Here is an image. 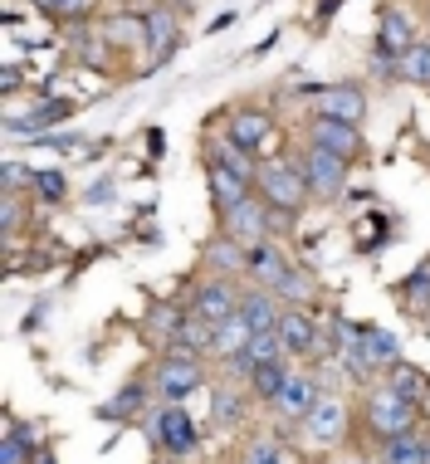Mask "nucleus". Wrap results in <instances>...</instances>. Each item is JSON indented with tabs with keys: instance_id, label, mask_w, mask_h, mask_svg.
I'll list each match as a JSON object with an SVG mask.
<instances>
[{
	"instance_id": "nucleus-1",
	"label": "nucleus",
	"mask_w": 430,
	"mask_h": 464,
	"mask_svg": "<svg viewBox=\"0 0 430 464\" xmlns=\"http://www.w3.org/2000/svg\"><path fill=\"white\" fill-rule=\"evenodd\" d=\"M362 420H366V430H372V440L386 445V440H396V435L415 430V406L401 401L391 386H372V392H366V406H362Z\"/></svg>"
},
{
	"instance_id": "nucleus-2",
	"label": "nucleus",
	"mask_w": 430,
	"mask_h": 464,
	"mask_svg": "<svg viewBox=\"0 0 430 464\" xmlns=\"http://www.w3.org/2000/svg\"><path fill=\"white\" fill-rule=\"evenodd\" d=\"M294 167L303 171V181L313 186V196L318 200H337L347 191V167L352 161H343V157H333L327 147H303V152H294Z\"/></svg>"
},
{
	"instance_id": "nucleus-3",
	"label": "nucleus",
	"mask_w": 430,
	"mask_h": 464,
	"mask_svg": "<svg viewBox=\"0 0 430 464\" xmlns=\"http://www.w3.org/2000/svg\"><path fill=\"white\" fill-rule=\"evenodd\" d=\"M255 186L274 210H288V216H298V210L308 206V196H313V186L303 181V171L294 167V161H269V167H259Z\"/></svg>"
},
{
	"instance_id": "nucleus-4",
	"label": "nucleus",
	"mask_w": 430,
	"mask_h": 464,
	"mask_svg": "<svg viewBox=\"0 0 430 464\" xmlns=\"http://www.w3.org/2000/svg\"><path fill=\"white\" fill-rule=\"evenodd\" d=\"M147 440L161 450V455H171V459H181V455H191V450L200 445V430H196V420H191V411H181L176 401H167V406L151 416V430H147Z\"/></svg>"
},
{
	"instance_id": "nucleus-5",
	"label": "nucleus",
	"mask_w": 430,
	"mask_h": 464,
	"mask_svg": "<svg viewBox=\"0 0 430 464\" xmlns=\"http://www.w3.org/2000/svg\"><path fill=\"white\" fill-rule=\"evenodd\" d=\"M200 386H206V372H200V357L196 353L171 347V353L157 362V396L161 401H176V406H181L191 392H200Z\"/></svg>"
},
{
	"instance_id": "nucleus-6",
	"label": "nucleus",
	"mask_w": 430,
	"mask_h": 464,
	"mask_svg": "<svg viewBox=\"0 0 430 464\" xmlns=\"http://www.w3.org/2000/svg\"><path fill=\"white\" fill-rule=\"evenodd\" d=\"M225 235H230V240H239L245 249L264 245V240L274 235V206H269L264 196L239 200L235 210H225Z\"/></svg>"
},
{
	"instance_id": "nucleus-7",
	"label": "nucleus",
	"mask_w": 430,
	"mask_h": 464,
	"mask_svg": "<svg viewBox=\"0 0 430 464\" xmlns=\"http://www.w3.org/2000/svg\"><path fill=\"white\" fill-rule=\"evenodd\" d=\"M313 118H337L357 128L366 118V93L357 83H323V89H313Z\"/></svg>"
},
{
	"instance_id": "nucleus-8",
	"label": "nucleus",
	"mask_w": 430,
	"mask_h": 464,
	"mask_svg": "<svg viewBox=\"0 0 430 464\" xmlns=\"http://www.w3.org/2000/svg\"><path fill=\"white\" fill-rule=\"evenodd\" d=\"M279 337H284L288 357H323V337H318V323H313L308 308H284Z\"/></svg>"
},
{
	"instance_id": "nucleus-9",
	"label": "nucleus",
	"mask_w": 430,
	"mask_h": 464,
	"mask_svg": "<svg viewBox=\"0 0 430 464\" xmlns=\"http://www.w3.org/2000/svg\"><path fill=\"white\" fill-rule=\"evenodd\" d=\"M308 142L313 147H327L333 157L343 161H357L362 157V132L352 122H337V118H313L308 122Z\"/></svg>"
},
{
	"instance_id": "nucleus-10",
	"label": "nucleus",
	"mask_w": 430,
	"mask_h": 464,
	"mask_svg": "<svg viewBox=\"0 0 430 464\" xmlns=\"http://www.w3.org/2000/svg\"><path fill=\"white\" fill-rule=\"evenodd\" d=\"M191 313H200V318H210L215 328H220L225 318H235V313H239L235 284H230V279H206V284L191 294Z\"/></svg>"
},
{
	"instance_id": "nucleus-11",
	"label": "nucleus",
	"mask_w": 430,
	"mask_h": 464,
	"mask_svg": "<svg viewBox=\"0 0 430 464\" xmlns=\"http://www.w3.org/2000/svg\"><path fill=\"white\" fill-rule=\"evenodd\" d=\"M303 435H308L313 445H337L347 435V406L337 396H323L318 406H313V416L303 420Z\"/></svg>"
},
{
	"instance_id": "nucleus-12",
	"label": "nucleus",
	"mask_w": 430,
	"mask_h": 464,
	"mask_svg": "<svg viewBox=\"0 0 430 464\" xmlns=\"http://www.w3.org/2000/svg\"><path fill=\"white\" fill-rule=\"evenodd\" d=\"M318 401H323V386L313 382V376L294 372V376H288V386L279 392V401H274V411H279L284 420H308Z\"/></svg>"
},
{
	"instance_id": "nucleus-13",
	"label": "nucleus",
	"mask_w": 430,
	"mask_h": 464,
	"mask_svg": "<svg viewBox=\"0 0 430 464\" xmlns=\"http://www.w3.org/2000/svg\"><path fill=\"white\" fill-rule=\"evenodd\" d=\"M239 318L249 323V333H274L279 328V318H284V304H279V294L274 288H249V294H239Z\"/></svg>"
},
{
	"instance_id": "nucleus-14",
	"label": "nucleus",
	"mask_w": 430,
	"mask_h": 464,
	"mask_svg": "<svg viewBox=\"0 0 430 464\" xmlns=\"http://www.w3.org/2000/svg\"><path fill=\"white\" fill-rule=\"evenodd\" d=\"M288 269H294V265H288V255H284L274 240L255 245V249H249V259H245V274H249L259 288H279V284L288 279Z\"/></svg>"
},
{
	"instance_id": "nucleus-15",
	"label": "nucleus",
	"mask_w": 430,
	"mask_h": 464,
	"mask_svg": "<svg viewBox=\"0 0 430 464\" xmlns=\"http://www.w3.org/2000/svg\"><path fill=\"white\" fill-rule=\"evenodd\" d=\"M206 181H210V196H215V206H220V216L235 210L239 200L255 196V186H249L245 177H235L230 167H220V161H210V157H206Z\"/></svg>"
},
{
	"instance_id": "nucleus-16",
	"label": "nucleus",
	"mask_w": 430,
	"mask_h": 464,
	"mask_svg": "<svg viewBox=\"0 0 430 464\" xmlns=\"http://www.w3.org/2000/svg\"><path fill=\"white\" fill-rule=\"evenodd\" d=\"M176 44H181V40H176V15H171L167 5H157L147 15V54H151V69L167 64V59L176 54Z\"/></svg>"
},
{
	"instance_id": "nucleus-17",
	"label": "nucleus",
	"mask_w": 430,
	"mask_h": 464,
	"mask_svg": "<svg viewBox=\"0 0 430 464\" xmlns=\"http://www.w3.org/2000/svg\"><path fill=\"white\" fill-rule=\"evenodd\" d=\"M269 132H274V118L264 108H235L230 112V142L245 147V152H255Z\"/></svg>"
},
{
	"instance_id": "nucleus-18",
	"label": "nucleus",
	"mask_w": 430,
	"mask_h": 464,
	"mask_svg": "<svg viewBox=\"0 0 430 464\" xmlns=\"http://www.w3.org/2000/svg\"><path fill=\"white\" fill-rule=\"evenodd\" d=\"M352 343L366 353V362L372 367H396L401 353H396V337H391L386 328H372V323H362V328H352Z\"/></svg>"
},
{
	"instance_id": "nucleus-19",
	"label": "nucleus",
	"mask_w": 430,
	"mask_h": 464,
	"mask_svg": "<svg viewBox=\"0 0 430 464\" xmlns=\"http://www.w3.org/2000/svg\"><path fill=\"white\" fill-rule=\"evenodd\" d=\"M171 347H181V353H196V357L215 353V323L200 318V313H181V328H176Z\"/></svg>"
},
{
	"instance_id": "nucleus-20",
	"label": "nucleus",
	"mask_w": 430,
	"mask_h": 464,
	"mask_svg": "<svg viewBox=\"0 0 430 464\" xmlns=\"http://www.w3.org/2000/svg\"><path fill=\"white\" fill-rule=\"evenodd\" d=\"M411 44H415V34H411V20L401 15V10H382V34H376V54H386V59H401Z\"/></svg>"
},
{
	"instance_id": "nucleus-21",
	"label": "nucleus",
	"mask_w": 430,
	"mask_h": 464,
	"mask_svg": "<svg viewBox=\"0 0 430 464\" xmlns=\"http://www.w3.org/2000/svg\"><path fill=\"white\" fill-rule=\"evenodd\" d=\"M69 112H73V103H64V98H59V103H40V108L30 112V118H10V122H5V132H10V137H34V132H49L54 122H64Z\"/></svg>"
},
{
	"instance_id": "nucleus-22",
	"label": "nucleus",
	"mask_w": 430,
	"mask_h": 464,
	"mask_svg": "<svg viewBox=\"0 0 430 464\" xmlns=\"http://www.w3.org/2000/svg\"><path fill=\"white\" fill-rule=\"evenodd\" d=\"M34 455H40L34 430H20L15 420H5V435H0V464H34Z\"/></svg>"
},
{
	"instance_id": "nucleus-23",
	"label": "nucleus",
	"mask_w": 430,
	"mask_h": 464,
	"mask_svg": "<svg viewBox=\"0 0 430 464\" xmlns=\"http://www.w3.org/2000/svg\"><path fill=\"white\" fill-rule=\"evenodd\" d=\"M386 386L396 392L401 401H411V406H421L425 401V386H430V376L421 367H411V362H396V367H386Z\"/></svg>"
},
{
	"instance_id": "nucleus-24",
	"label": "nucleus",
	"mask_w": 430,
	"mask_h": 464,
	"mask_svg": "<svg viewBox=\"0 0 430 464\" xmlns=\"http://www.w3.org/2000/svg\"><path fill=\"white\" fill-rule=\"evenodd\" d=\"M103 44H112V49L147 44V15H112L103 24Z\"/></svg>"
},
{
	"instance_id": "nucleus-25",
	"label": "nucleus",
	"mask_w": 430,
	"mask_h": 464,
	"mask_svg": "<svg viewBox=\"0 0 430 464\" xmlns=\"http://www.w3.org/2000/svg\"><path fill=\"white\" fill-rule=\"evenodd\" d=\"M396 79H401V83H421V89H430V40H415L406 54L396 59Z\"/></svg>"
},
{
	"instance_id": "nucleus-26",
	"label": "nucleus",
	"mask_w": 430,
	"mask_h": 464,
	"mask_svg": "<svg viewBox=\"0 0 430 464\" xmlns=\"http://www.w3.org/2000/svg\"><path fill=\"white\" fill-rule=\"evenodd\" d=\"M288 376H294V372H288L284 362H264V367H255V376H249V386H255L259 401H269V406H274V401H279V392L288 386Z\"/></svg>"
},
{
	"instance_id": "nucleus-27",
	"label": "nucleus",
	"mask_w": 430,
	"mask_h": 464,
	"mask_svg": "<svg viewBox=\"0 0 430 464\" xmlns=\"http://www.w3.org/2000/svg\"><path fill=\"white\" fill-rule=\"evenodd\" d=\"M425 435H396V440L382 445V464H425Z\"/></svg>"
},
{
	"instance_id": "nucleus-28",
	"label": "nucleus",
	"mask_w": 430,
	"mask_h": 464,
	"mask_svg": "<svg viewBox=\"0 0 430 464\" xmlns=\"http://www.w3.org/2000/svg\"><path fill=\"white\" fill-rule=\"evenodd\" d=\"M210 416H215L220 430H230V425L245 420V396L230 392V386H215V392H210Z\"/></svg>"
},
{
	"instance_id": "nucleus-29",
	"label": "nucleus",
	"mask_w": 430,
	"mask_h": 464,
	"mask_svg": "<svg viewBox=\"0 0 430 464\" xmlns=\"http://www.w3.org/2000/svg\"><path fill=\"white\" fill-rule=\"evenodd\" d=\"M142 401H147V386L132 382V386H122L108 406H98V416H103V420H132L137 411H142Z\"/></svg>"
},
{
	"instance_id": "nucleus-30",
	"label": "nucleus",
	"mask_w": 430,
	"mask_h": 464,
	"mask_svg": "<svg viewBox=\"0 0 430 464\" xmlns=\"http://www.w3.org/2000/svg\"><path fill=\"white\" fill-rule=\"evenodd\" d=\"M210 161H220V167H230L235 177H245L249 186L259 181V167L249 161V152H245V147H235V142H215V147H210Z\"/></svg>"
},
{
	"instance_id": "nucleus-31",
	"label": "nucleus",
	"mask_w": 430,
	"mask_h": 464,
	"mask_svg": "<svg viewBox=\"0 0 430 464\" xmlns=\"http://www.w3.org/2000/svg\"><path fill=\"white\" fill-rule=\"evenodd\" d=\"M245 357L255 362V367H264V362H284V357H288V347H284L279 328H274V333H249V343H245Z\"/></svg>"
},
{
	"instance_id": "nucleus-32",
	"label": "nucleus",
	"mask_w": 430,
	"mask_h": 464,
	"mask_svg": "<svg viewBox=\"0 0 430 464\" xmlns=\"http://www.w3.org/2000/svg\"><path fill=\"white\" fill-rule=\"evenodd\" d=\"M245 343H249V323L239 318H225L220 328H215V357H235V353H245Z\"/></svg>"
},
{
	"instance_id": "nucleus-33",
	"label": "nucleus",
	"mask_w": 430,
	"mask_h": 464,
	"mask_svg": "<svg viewBox=\"0 0 430 464\" xmlns=\"http://www.w3.org/2000/svg\"><path fill=\"white\" fill-rule=\"evenodd\" d=\"M245 259H249V249L239 240H230V235L206 245V265H215V269H245Z\"/></svg>"
},
{
	"instance_id": "nucleus-34",
	"label": "nucleus",
	"mask_w": 430,
	"mask_h": 464,
	"mask_svg": "<svg viewBox=\"0 0 430 464\" xmlns=\"http://www.w3.org/2000/svg\"><path fill=\"white\" fill-rule=\"evenodd\" d=\"M274 294H279V298H288L294 308H308L318 288H313V274H308V269H298V265H294V269H288V279H284L279 288H274Z\"/></svg>"
},
{
	"instance_id": "nucleus-35",
	"label": "nucleus",
	"mask_w": 430,
	"mask_h": 464,
	"mask_svg": "<svg viewBox=\"0 0 430 464\" xmlns=\"http://www.w3.org/2000/svg\"><path fill=\"white\" fill-rule=\"evenodd\" d=\"M401 298H406V308L415 313V318H421V313L430 308V265H421L406 284H401Z\"/></svg>"
},
{
	"instance_id": "nucleus-36",
	"label": "nucleus",
	"mask_w": 430,
	"mask_h": 464,
	"mask_svg": "<svg viewBox=\"0 0 430 464\" xmlns=\"http://www.w3.org/2000/svg\"><path fill=\"white\" fill-rule=\"evenodd\" d=\"M30 191H40L44 206H59V200L69 196V181L59 177V171H34V186H30Z\"/></svg>"
},
{
	"instance_id": "nucleus-37",
	"label": "nucleus",
	"mask_w": 430,
	"mask_h": 464,
	"mask_svg": "<svg viewBox=\"0 0 430 464\" xmlns=\"http://www.w3.org/2000/svg\"><path fill=\"white\" fill-rule=\"evenodd\" d=\"M176 328H181V313H176V308H157V313L147 318V333H157L161 343H171Z\"/></svg>"
},
{
	"instance_id": "nucleus-38",
	"label": "nucleus",
	"mask_w": 430,
	"mask_h": 464,
	"mask_svg": "<svg viewBox=\"0 0 430 464\" xmlns=\"http://www.w3.org/2000/svg\"><path fill=\"white\" fill-rule=\"evenodd\" d=\"M245 464H284V455H279V445H274L269 435H259V440L249 445V455H245Z\"/></svg>"
},
{
	"instance_id": "nucleus-39",
	"label": "nucleus",
	"mask_w": 430,
	"mask_h": 464,
	"mask_svg": "<svg viewBox=\"0 0 430 464\" xmlns=\"http://www.w3.org/2000/svg\"><path fill=\"white\" fill-rule=\"evenodd\" d=\"M0 177H5V196H15V186H34V171H24L20 161H5Z\"/></svg>"
},
{
	"instance_id": "nucleus-40",
	"label": "nucleus",
	"mask_w": 430,
	"mask_h": 464,
	"mask_svg": "<svg viewBox=\"0 0 430 464\" xmlns=\"http://www.w3.org/2000/svg\"><path fill=\"white\" fill-rule=\"evenodd\" d=\"M88 10H93V0H59V15L64 20H83Z\"/></svg>"
},
{
	"instance_id": "nucleus-41",
	"label": "nucleus",
	"mask_w": 430,
	"mask_h": 464,
	"mask_svg": "<svg viewBox=\"0 0 430 464\" xmlns=\"http://www.w3.org/2000/svg\"><path fill=\"white\" fill-rule=\"evenodd\" d=\"M0 225H5V235H15V225H20V206H15V196H5V210H0Z\"/></svg>"
},
{
	"instance_id": "nucleus-42",
	"label": "nucleus",
	"mask_w": 430,
	"mask_h": 464,
	"mask_svg": "<svg viewBox=\"0 0 430 464\" xmlns=\"http://www.w3.org/2000/svg\"><path fill=\"white\" fill-rule=\"evenodd\" d=\"M34 10H49V15H59V0H30Z\"/></svg>"
},
{
	"instance_id": "nucleus-43",
	"label": "nucleus",
	"mask_w": 430,
	"mask_h": 464,
	"mask_svg": "<svg viewBox=\"0 0 430 464\" xmlns=\"http://www.w3.org/2000/svg\"><path fill=\"white\" fill-rule=\"evenodd\" d=\"M34 464H54V455H49V445H40V455H34Z\"/></svg>"
},
{
	"instance_id": "nucleus-44",
	"label": "nucleus",
	"mask_w": 430,
	"mask_h": 464,
	"mask_svg": "<svg viewBox=\"0 0 430 464\" xmlns=\"http://www.w3.org/2000/svg\"><path fill=\"white\" fill-rule=\"evenodd\" d=\"M337 464H366V459H337Z\"/></svg>"
},
{
	"instance_id": "nucleus-45",
	"label": "nucleus",
	"mask_w": 430,
	"mask_h": 464,
	"mask_svg": "<svg viewBox=\"0 0 430 464\" xmlns=\"http://www.w3.org/2000/svg\"><path fill=\"white\" fill-rule=\"evenodd\" d=\"M425 464H430V445H425Z\"/></svg>"
}]
</instances>
